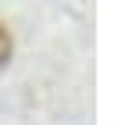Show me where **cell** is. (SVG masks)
<instances>
[{"mask_svg":"<svg viewBox=\"0 0 129 125\" xmlns=\"http://www.w3.org/2000/svg\"><path fill=\"white\" fill-rule=\"evenodd\" d=\"M11 61V32H7V25L0 22V68H4Z\"/></svg>","mask_w":129,"mask_h":125,"instance_id":"obj_1","label":"cell"}]
</instances>
